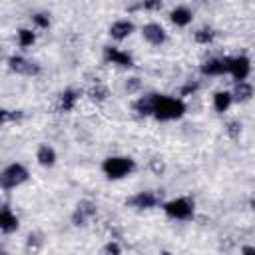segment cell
I'll return each instance as SVG.
<instances>
[{
	"label": "cell",
	"instance_id": "7a4b0ae2",
	"mask_svg": "<svg viewBox=\"0 0 255 255\" xmlns=\"http://www.w3.org/2000/svg\"><path fill=\"white\" fill-rule=\"evenodd\" d=\"M133 169H135V161L126 155H112V157H106L102 163V171L106 173L108 179L128 177Z\"/></svg>",
	"mask_w": 255,
	"mask_h": 255
},
{
	"label": "cell",
	"instance_id": "f546056e",
	"mask_svg": "<svg viewBox=\"0 0 255 255\" xmlns=\"http://www.w3.org/2000/svg\"><path fill=\"white\" fill-rule=\"evenodd\" d=\"M241 255H255V247H251V245H245V247L241 249Z\"/></svg>",
	"mask_w": 255,
	"mask_h": 255
},
{
	"label": "cell",
	"instance_id": "5b68a950",
	"mask_svg": "<svg viewBox=\"0 0 255 255\" xmlns=\"http://www.w3.org/2000/svg\"><path fill=\"white\" fill-rule=\"evenodd\" d=\"M141 36H143V40L149 42L151 46H161V44L167 40V34H165V30H163V26L157 24V22L145 24V26L141 28Z\"/></svg>",
	"mask_w": 255,
	"mask_h": 255
},
{
	"label": "cell",
	"instance_id": "cb8c5ba5",
	"mask_svg": "<svg viewBox=\"0 0 255 255\" xmlns=\"http://www.w3.org/2000/svg\"><path fill=\"white\" fill-rule=\"evenodd\" d=\"M32 20H34V24H36L38 28H48V26H50V18H48V14H34Z\"/></svg>",
	"mask_w": 255,
	"mask_h": 255
},
{
	"label": "cell",
	"instance_id": "ffe728a7",
	"mask_svg": "<svg viewBox=\"0 0 255 255\" xmlns=\"http://www.w3.org/2000/svg\"><path fill=\"white\" fill-rule=\"evenodd\" d=\"M34 42H36V34L30 28H20L18 30V44H20V48H28Z\"/></svg>",
	"mask_w": 255,
	"mask_h": 255
},
{
	"label": "cell",
	"instance_id": "44dd1931",
	"mask_svg": "<svg viewBox=\"0 0 255 255\" xmlns=\"http://www.w3.org/2000/svg\"><path fill=\"white\" fill-rule=\"evenodd\" d=\"M90 98L92 100H96V102H102V100H106L108 98V88L104 86V84H96L94 88H90Z\"/></svg>",
	"mask_w": 255,
	"mask_h": 255
},
{
	"label": "cell",
	"instance_id": "1f68e13d",
	"mask_svg": "<svg viewBox=\"0 0 255 255\" xmlns=\"http://www.w3.org/2000/svg\"><path fill=\"white\" fill-rule=\"evenodd\" d=\"M253 207H255V201H253Z\"/></svg>",
	"mask_w": 255,
	"mask_h": 255
},
{
	"label": "cell",
	"instance_id": "83f0119b",
	"mask_svg": "<svg viewBox=\"0 0 255 255\" xmlns=\"http://www.w3.org/2000/svg\"><path fill=\"white\" fill-rule=\"evenodd\" d=\"M151 169L159 175V171H163V161L161 159H151Z\"/></svg>",
	"mask_w": 255,
	"mask_h": 255
},
{
	"label": "cell",
	"instance_id": "603a6c76",
	"mask_svg": "<svg viewBox=\"0 0 255 255\" xmlns=\"http://www.w3.org/2000/svg\"><path fill=\"white\" fill-rule=\"evenodd\" d=\"M40 245H42L40 237L38 235H30L28 237V243H26V249H28V253H36L40 249Z\"/></svg>",
	"mask_w": 255,
	"mask_h": 255
},
{
	"label": "cell",
	"instance_id": "4fadbf2b",
	"mask_svg": "<svg viewBox=\"0 0 255 255\" xmlns=\"http://www.w3.org/2000/svg\"><path fill=\"white\" fill-rule=\"evenodd\" d=\"M8 64H10V70H14V72H18V74H38V68L32 64V62H28V60H24V58H20V56H12L10 60H8Z\"/></svg>",
	"mask_w": 255,
	"mask_h": 255
},
{
	"label": "cell",
	"instance_id": "e0dca14e",
	"mask_svg": "<svg viewBox=\"0 0 255 255\" xmlns=\"http://www.w3.org/2000/svg\"><path fill=\"white\" fill-rule=\"evenodd\" d=\"M153 104H155V94L141 96V98L133 104V110H135L139 116H151V114H153Z\"/></svg>",
	"mask_w": 255,
	"mask_h": 255
},
{
	"label": "cell",
	"instance_id": "7c38bea8",
	"mask_svg": "<svg viewBox=\"0 0 255 255\" xmlns=\"http://www.w3.org/2000/svg\"><path fill=\"white\" fill-rule=\"evenodd\" d=\"M94 213H96V205L90 203V201H82V203H78V207L74 211V223L76 225H84L88 219L94 217Z\"/></svg>",
	"mask_w": 255,
	"mask_h": 255
},
{
	"label": "cell",
	"instance_id": "d6986e66",
	"mask_svg": "<svg viewBox=\"0 0 255 255\" xmlns=\"http://www.w3.org/2000/svg\"><path fill=\"white\" fill-rule=\"evenodd\" d=\"M78 102V94L74 90H66L62 96H60V110L64 112H70Z\"/></svg>",
	"mask_w": 255,
	"mask_h": 255
},
{
	"label": "cell",
	"instance_id": "8992f818",
	"mask_svg": "<svg viewBox=\"0 0 255 255\" xmlns=\"http://www.w3.org/2000/svg\"><path fill=\"white\" fill-rule=\"evenodd\" d=\"M251 72V64L245 56H235L229 58V76H233L237 82H245V78Z\"/></svg>",
	"mask_w": 255,
	"mask_h": 255
},
{
	"label": "cell",
	"instance_id": "4316f807",
	"mask_svg": "<svg viewBox=\"0 0 255 255\" xmlns=\"http://www.w3.org/2000/svg\"><path fill=\"white\" fill-rule=\"evenodd\" d=\"M104 255H120V245H118L116 241L108 243L106 249H104Z\"/></svg>",
	"mask_w": 255,
	"mask_h": 255
},
{
	"label": "cell",
	"instance_id": "2e32d148",
	"mask_svg": "<svg viewBox=\"0 0 255 255\" xmlns=\"http://www.w3.org/2000/svg\"><path fill=\"white\" fill-rule=\"evenodd\" d=\"M231 96H233V102H249L253 96V86L249 82H237Z\"/></svg>",
	"mask_w": 255,
	"mask_h": 255
},
{
	"label": "cell",
	"instance_id": "3957f363",
	"mask_svg": "<svg viewBox=\"0 0 255 255\" xmlns=\"http://www.w3.org/2000/svg\"><path fill=\"white\" fill-rule=\"evenodd\" d=\"M28 179V169L22 163H10L8 167H4L2 175H0V185L2 189H16L18 185H22Z\"/></svg>",
	"mask_w": 255,
	"mask_h": 255
},
{
	"label": "cell",
	"instance_id": "484cf974",
	"mask_svg": "<svg viewBox=\"0 0 255 255\" xmlns=\"http://www.w3.org/2000/svg\"><path fill=\"white\" fill-rule=\"evenodd\" d=\"M139 86H141V84H139V80H137V78H129V80L126 82V90H128L129 94L137 92V90H139Z\"/></svg>",
	"mask_w": 255,
	"mask_h": 255
},
{
	"label": "cell",
	"instance_id": "4dcf8cb0",
	"mask_svg": "<svg viewBox=\"0 0 255 255\" xmlns=\"http://www.w3.org/2000/svg\"><path fill=\"white\" fill-rule=\"evenodd\" d=\"M0 255H8V253H0Z\"/></svg>",
	"mask_w": 255,
	"mask_h": 255
},
{
	"label": "cell",
	"instance_id": "277c9868",
	"mask_svg": "<svg viewBox=\"0 0 255 255\" xmlns=\"http://www.w3.org/2000/svg\"><path fill=\"white\" fill-rule=\"evenodd\" d=\"M163 211L173 217V219H189L193 215V201H189L187 197H177V199H171V201H165L163 203Z\"/></svg>",
	"mask_w": 255,
	"mask_h": 255
},
{
	"label": "cell",
	"instance_id": "9a60e30c",
	"mask_svg": "<svg viewBox=\"0 0 255 255\" xmlns=\"http://www.w3.org/2000/svg\"><path fill=\"white\" fill-rule=\"evenodd\" d=\"M36 159H38V163L44 165V167L54 165V163H56V151H54V147H50L48 143H42V145L38 147V151H36Z\"/></svg>",
	"mask_w": 255,
	"mask_h": 255
},
{
	"label": "cell",
	"instance_id": "7402d4cb",
	"mask_svg": "<svg viewBox=\"0 0 255 255\" xmlns=\"http://www.w3.org/2000/svg\"><path fill=\"white\" fill-rule=\"evenodd\" d=\"M195 40H197L199 44H209V42L213 40V32H211L209 28H201V30L195 32Z\"/></svg>",
	"mask_w": 255,
	"mask_h": 255
},
{
	"label": "cell",
	"instance_id": "ba28073f",
	"mask_svg": "<svg viewBox=\"0 0 255 255\" xmlns=\"http://www.w3.org/2000/svg\"><path fill=\"white\" fill-rule=\"evenodd\" d=\"M104 58H106L108 62L116 64V66H122V68H129V66H131V56H129L128 52L118 50V48H112V46H110V48H106Z\"/></svg>",
	"mask_w": 255,
	"mask_h": 255
},
{
	"label": "cell",
	"instance_id": "52a82bcc",
	"mask_svg": "<svg viewBox=\"0 0 255 255\" xmlns=\"http://www.w3.org/2000/svg\"><path fill=\"white\" fill-rule=\"evenodd\" d=\"M201 74L205 76H225L229 74V58H213L201 66Z\"/></svg>",
	"mask_w": 255,
	"mask_h": 255
},
{
	"label": "cell",
	"instance_id": "ac0fdd59",
	"mask_svg": "<svg viewBox=\"0 0 255 255\" xmlns=\"http://www.w3.org/2000/svg\"><path fill=\"white\" fill-rule=\"evenodd\" d=\"M231 104H233L231 92H217V94L213 96V108H215V112H219V114L227 112Z\"/></svg>",
	"mask_w": 255,
	"mask_h": 255
},
{
	"label": "cell",
	"instance_id": "f1b7e54d",
	"mask_svg": "<svg viewBox=\"0 0 255 255\" xmlns=\"http://www.w3.org/2000/svg\"><path fill=\"white\" fill-rule=\"evenodd\" d=\"M197 90V84H187L183 90H181V96H187V94H193Z\"/></svg>",
	"mask_w": 255,
	"mask_h": 255
},
{
	"label": "cell",
	"instance_id": "8fae6325",
	"mask_svg": "<svg viewBox=\"0 0 255 255\" xmlns=\"http://www.w3.org/2000/svg\"><path fill=\"white\" fill-rule=\"evenodd\" d=\"M131 32H133V22H129V20H116V22L110 26V36H112L114 40H124V38H128Z\"/></svg>",
	"mask_w": 255,
	"mask_h": 255
},
{
	"label": "cell",
	"instance_id": "d4e9b609",
	"mask_svg": "<svg viewBox=\"0 0 255 255\" xmlns=\"http://www.w3.org/2000/svg\"><path fill=\"white\" fill-rule=\"evenodd\" d=\"M227 133H229L231 137H237V135L241 133V124H239V122H229V124H227Z\"/></svg>",
	"mask_w": 255,
	"mask_h": 255
},
{
	"label": "cell",
	"instance_id": "5bb4252c",
	"mask_svg": "<svg viewBox=\"0 0 255 255\" xmlns=\"http://www.w3.org/2000/svg\"><path fill=\"white\" fill-rule=\"evenodd\" d=\"M191 18H193V14H191V10L185 8V6H177V8H173L171 14H169V20H171L175 26H179V28L187 26V24L191 22Z\"/></svg>",
	"mask_w": 255,
	"mask_h": 255
},
{
	"label": "cell",
	"instance_id": "9c48e42d",
	"mask_svg": "<svg viewBox=\"0 0 255 255\" xmlns=\"http://www.w3.org/2000/svg\"><path fill=\"white\" fill-rule=\"evenodd\" d=\"M128 203H129L131 207H135V209H149V207H155V205H157V197H155L151 191H139V193H135Z\"/></svg>",
	"mask_w": 255,
	"mask_h": 255
},
{
	"label": "cell",
	"instance_id": "30bf717a",
	"mask_svg": "<svg viewBox=\"0 0 255 255\" xmlns=\"http://www.w3.org/2000/svg\"><path fill=\"white\" fill-rule=\"evenodd\" d=\"M18 217H16V213L10 209V207H2V211H0V229H2V233H12V231H16L18 229Z\"/></svg>",
	"mask_w": 255,
	"mask_h": 255
},
{
	"label": "cell",
	"instance_id": "6da1fadb",
	"mask_svg": "<svg viewBox=\"0 0 255 255\" xmlns=\"http://www.w3.org/2000/svg\"><path fill=\"white\" fill-rule=\"evenodd\" d=\"M183 112H185V104L179 98L155 94V104H153V114H151L155 120H161V122L177 120L183 116Z\"/></svg>",
	"mask_w": 255,
	"mask_h": 255
}]
</instances>
